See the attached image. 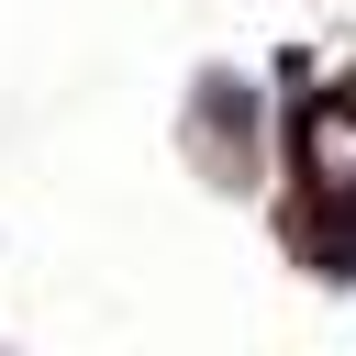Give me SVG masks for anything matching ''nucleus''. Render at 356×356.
I'll list each match as a JSON object with an SVG mask.
<instances>
[{
  "label": "nucleus",
  "instance_id": "f03ea898",
  "mask_svg": "<svg viewBox=\"0 0 356 356\" xmlns=\"http://www.w3.org/2000/svg\"><path fill=\"white\" fill-rule=\"evenodd\" d=\"M200 122H211V134H234V145H245V134H256V89H245V78H222V67H211V78H200Z\"/></svg>",
  "mask_w": 356,
  "mask_h": 356
},
{
  "label": "nucleus",
  "instance_id": "f257e3e1",
  "mask_svg": "<svg viewBox=\"0 0 356 356\" xmlns=\"http://www.w3.org/2000/svg\"><path fill=\"white\" fill-rule=\"evenodd\" d=\"M289 234L323 278H356V89H312L289 111Z\"/></svg>",
  "mask_w": 356,
  "mask_h": 356
}]
</instances>
